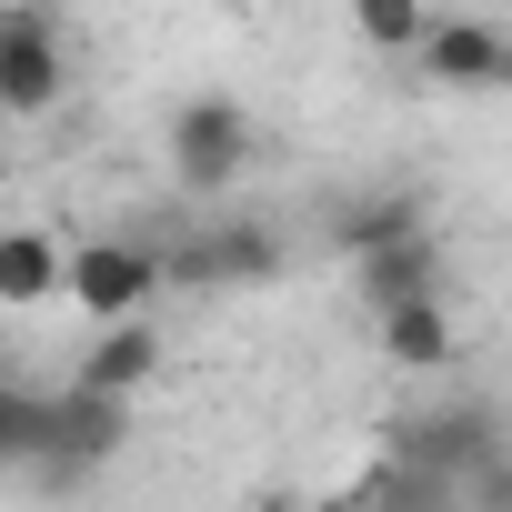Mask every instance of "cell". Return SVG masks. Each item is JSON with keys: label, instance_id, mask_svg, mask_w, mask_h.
Returning <instances> with one entry per match:
<instances>
[{"label": "cell", "instance_id": "cell-10", "mask_svg": "<svg viewBox=\"0 0 512 512\" xmlns=\"http://www.w3.org/2000/svg\"><path fill=\"white\" fill-rule=\"evenodd\" d=\"M161 372V332H151V312H131V322H91V342H81V362H71V382H91V392H141Z\"/></svg>", "mask_w": 512, "mask_h": 512}, {"label": "cell", "instance_id": "cell-11", "mask_svg": "<svg viewBox=\"0 0 512 512\" xmlns=\"http://www.w3.org/2000/svg\"><path fill=\"white\" fill-rule=\"evenodd\" d=\"M422 31H432V0H352V41L372 61H412Z\"/></svg>", "mask_w": 512, "mask_h": 512}, {"label": "cell", "instance_id": "cell-9", "mask_svg": "<svg viewBox=\"0 0 512 512\" xmlns=\"http://www.w3.org/2000/svg\"><path fill=\"white\" fill-rule=\"evenodd\" d=\"M352 292L382 312V302H412V292H442V241H432V221L422 231H392V241H372V251H352Z\"/></svg>", "mask_w": 512, "mask_h": 512}, {"label": "cell", "instance_id": "cell-6", "mask_svg": "<svg viewBox=\"0 0 512 512\" xmlns=\"http://www.w3.org/2000/svg\"><path fill=\"white\" fill-rule=\"evenodd\" d=\"M412 71L432 91H512V21H492V11H432Z\"/></svg>", "mask_w": 512, "mask_h": 512}, {"label": "cell", "instance_id": "cell-3", "mask_svg": "<svg viewBox=\"0 0 512 512\" xmlns=\"http://www.w3.org/2000/svg\"><path fill=\"white\" fill-rule=\"evenodd\" d=\"M121 432H131V402L71 382V392L41 402V452H31V472H41V482H91V472L121 452Z\"/></svg>", "mask_w": 512, "mask_h": 512}, {"label": "cell", "instance_id": "cell-12", "mask_svg": "<svg viewBox=\"0 0 512 512\" xmlns=\"http://www.w3.org/2000/svg\"><path fill=\"white\" fill-rule=\"evenodd\" d=\"M392 231H422V201H412V191H372V201H352V211L332 221L342 262H352V251H372V241H392Z\"/></svg>", "mask_w": 512, "mask_h": 512}, {"label": "cell", "instance_id": "cell-2", "mask_svg": "<svg viewBox=\"0 0 512 512\" xmlns=\"http://www.w3.org/2000/svg\"><path fill=\"white\" fill-rule=\"evenodd\" d=\"M161 282H171V251L161 241H121V231H101V241H71V312L81 322H131V312H151L161 302Z\"/></svg>", "mask_w": 512, "mask_h": 512}, {"label": "cell", "instance_id": "cell-13", "mask_svg": "<svg viewBox=\"0 0 512 512\" xmlns=\"http://www.w3.org/2000/svg\"><path fill=\"white\" fill-rule=\"evenodd\" d=\"M31 452H41V392L0 372V472H31Z\"/></svg>", "mask_w": 512, "mask_h": 512}, {"label": "cell", "instance_id": "cell-8", "mask_svg": "<svg viewBox=\"0 0 512 512\" xmlns=\"http://www.w3.org/2000/svg\"><path fill=\"white\" fill-rule=\"evenodd\" d=\"M71 292V241L41 221H0V312H51Z\"/></svg>", "mask_w": 512, "mask_h": 512}, {"label": "cell", "instance_id": "cell-1", "mask_svg": "<svg viewBox=\"0 0 512 512\" xmlns=\"http://www.w3.org/2000/svg\"><path fill=\"white\" fill-rule=\"evenodd\" d=\"M251 151H262V131H251V111H241L231 91H191V101L171 111V131H161L171 191H191V201H221V191H241Z\"/></svg>", "mask_w": 512, "mask_h": 512}, {"label": "cell", "instance_id": "cell-7", "mask_svg": "<svg viewBox=\"0 0 512 512\" xmlns=\"http://www.w3.org/2000/svg\"><path fill=\"white\" fill-rule=\"evenodd\" d=\"M372 342L392 372H452L462 352V322H452V292H412V302H382L372 312Z\"/></svg>", "mask_w": 512, "mask_h": 512}, {"label": "cell", "instance_id": "cell-4", "mask_svg": "<svg viewBox=\"0 0 512 512\" xmlns=\"http://www.w3.org/2000/svg\"><path fill=\"white\" fill-rule=\"evenodd\" d=\"M171 282H201V292H262V282H282V231L251 221V211H211L191 241H171Z\"/></svg>", "mask_w": 512, "mask_h": 512}, {"label": "cell", "instance_id": "cell-5", "mask_svg": "<svg viewBox=\"0 0 512 512\" xmlns=\"http://www.w3.org/2000/svg\"><path fill=\"white\" fill-rule=\"evenodd\" d=\"M61 91H71L61 21L41 11V0H0V111L41 121V111H61Z\"/></svg>", "mask_w": 512, "mask_h": 512}]
</instances>
